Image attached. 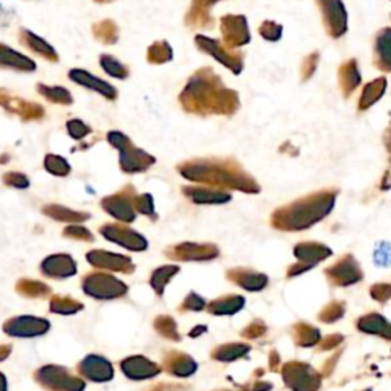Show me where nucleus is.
<instances>
[{"label": "nucleus", "mask_w": 391, "mask_h": 391, "mask_svg": "<svg viewBox=\"0 0 391 391\" xmlns=\"http://www.w3.org/2000/svg\"><path fill=\"white\" fill-rule=\"evenodd\" d=\"M181 104L194 113H234L240 103L237 93L225 88L213 70L200 69L186 83Z\"/></svg>", "instance_id": "obj_1"}, {"label": "nucleus", "mask_w": 391, "mask_h": 391, "mask_svg": "<svg viewBox=\"0 0 391 391\" xmlns=\"http://www.w3.org/2000/svg\"><path fill=\"white\" fill-rule=\"evenodd\" d=\"M107 141L116 150H120V163L126 173H138V171L148 168L154 162V158L141 150V148H136L121 131H109Z\"/></svg>", "instance_id": "obj_2"}, {"label": "nucleus", "mask_w": 391, "mask_h": 391, "mask_svg": "<svg viewBox=\"0 0 391 391\" xmlns=\"http://www.w3.org/2000/svg\"><path fill=\"white\" fill-rule=\"evenodd\" d=\"M38 384L48 391H83L86 384L58 365H46L35 373Z\"/></svg>", "instance_id": "obj_3"}, {"label": "nucleus", "mask_w": 391, "mask_h": 391, "mask_svg": "<svg viewBox=\"0 0 391 391\" xmlns=\"http://www.w3.org/2000/svg\"><path fill=\"white\" fill-rule=\"evenodd\" d=\"M196 45L199 46L200 51L207 52L208 56L216 58L218 63L228 67L232 74L239 75L244 70V56L239 51L228 48L226 45H222L218 40L207 35L196 37Z\"/></svg>", "instance_id": "obj_4"}, {"label": "nucleus", "mask_w": 391, "mask_h": 391, "mask_svg": "<svg viewBox=\"0 0 391 391\" xmlns=\"http://www.w3.org/2000/svg\"><path fill=\"white\" fill-rule=\"evenodd\" d=\"M83 291L92 298L112 300L126 294V285L109 273H90L83 278Z\"/></svg>", "instance_id": "obj_5"}, {"label": "nucleus", "mask_w": 391, "mask_h": 391, "mask_svg": "<svg viewBox=\"0 0 391 391\" xmlns=\"http://www.w3.org/2000/svg\"><path fill=\"white\" fill-rule=\"evenodd\" d=\"M321 8L323 22L327 34L332 38H340L347 33L349 15L342 0H318Z\"/></svg>", "instance_id": "obj_6"}, {"label": "nucleus", "mask_w": 391, "mask_h": 391, "mask_svg": "<svg viewBox=\"0 0 391 391\" xmlns=\"http://www.w3.org/2000/svg\"><path fill=\"white\" fill-rule=\"evenodd\" d=\"M0 107L17 115L22 121H40L45 118V107L42 104L15 97L6 89H0Z\"/></svg>", "instance_id": "obj_7"}, {"label": "nucleus", "mask_w": 391, "mask_h": 391, "mask_svg": "<svg viewBox=\"0 0 391 391\" xmlns=\"http://www.w3.org/2000/svg\"><path fill=\"white\" fill-rule=\"evenodd\" d=\"M223 42L228 48L237 49L251 42L248 20L245 15H225L222 17Z\"/></svg>", "instance_id": "obj_8"}, {"label": "nucleus", "mask_w": 391, "mask_h": 391, "mask_svg": "<svg viewBox=\"0 0 391 391\" xmlns=\"http://www.w3.org/2000/svg\"><path fill=\"white\" fill-rule=\"evenodd\" d=\"M49 330V323L43 318L35 317H17L6 321L3 332L15 338H34L45 335Z\"/></svg>", "instance_id": "obj_9"}, {"label": "nucleus", "mask_w": 391, "mask_h": 391, "mask_svg": "<svg viewBox=\"0 0 391 391\" xmlns=\"http://www.w3.org/2000/svg\"><path fill=\"white\" fill-rule=\"evenodd\" d=\"M67 77L72 83L81 86V88H84V89L97 92L101 97L109 101H115L116 98H118V90H116L111 83H107L104 80H101V78L92 75L89 70H84L80 67L70 69Z\"/></svg>", "instance_id": "obj_10"}, {"label": "nucleus", "mask_w": 391, "mask_h": 391, "mask_svg": "<svg viewBox=\"0 0 391 391\" xmlns=\"http://www.w3.org/2000/svg\"><path fill=\"white\" fill-rule=\"evenodd\" d=\"M78 373H80L83 378L93 382H106L113 378V367L107 359L97 355H90L84 358L80 365H78Z\"/></svg>", "instance_id": "obj_11"}, {"label": "nucleus", "mask_w": 391, "mask_h": 391, "mask_svg": "<svg viewBox=\"0 0 391 391\" xmlns=\"http://www.w3.org/2000/svg\"><path fill=\"white\" fill-rule=\"evenodd\" d=\"M19 42L23 48H26L29 52L45 58L46 61H51V63H57L58 61V54L54 49V46H51L40 35L34 34L33 31L22 28L19 31Z\"/></svg>", "instance_id": "obj_12"}, {"label": "nucleus", "mask_w": 391, "mask_h": 391, "mask_svg": "<svg viewBox=\"0 0 391 391\" xmlns=\"http://www.w3.org/2000/svg\"><path fill=\"white\" fill-rule=\"evenodd\" d=\"M101 234H103L109 241H113V244L121 245L124 248L136 249V251H141V249L145 248V241L143 240V237L138 236L135 231H131L127 226L106 225L101 228Z\"/></svg>", "instance_id": "obj_13"}, {"label": "nucleus", "mask_w": 391, "mask_h": 391, "mask_svg": "<svg viewBox=\"0 0 391 391\" xmlns=\"http://www.w3.org/2000/svg\"><path fill=\"white\" fill-rule=\"evenodd\" d=\"M0 67L17 70V72H34L37 65L33 58L26 57L25 54H20L10 48V46L0 43Z\"/></svg>", "instance_id": "obj_14"}, {"label": "nucleus", "mask_w": 391, "mask_h": 391, "mask_svg": "<svg viewBox=\"0 0 391 391\" xmlns=\"http://www.w3.org/2000/svg\"><path fill=\"white\" fill-rule=\"evenodd\" d=\"M42 272L51 278H67L77 272V263L69 255H51L42 263Z\"/></svg>", "instance_id": "obj_15"}, {"label": "nucleus", "mask_w": 391, "mask_h": 391, "mask_svg": "<svg viewBox=\"0 0 391 391\" xmlns=\"http://www.w3.org/2000/svg\"><path fill=\"white\" fill-rule=\"evenodd\" d=\"M88 260L92 266L107 271L116 272H130L133 266L127 257H122L118 254H111L106 251H90L88 254Z\"/></svg>", "instance_id": "obj_16"}, {"label": "nucleus", "mask_w": 391, "mask_h": 391, "mask_svg": "<svg viewBox=\"0 0 391 391\" xmlns=\"http://www.w3.org/2000/svg\"><path fill=\"white\" fill-rule=\"evenodd\" d=\"M126 196H127L126 193H118L115 196H111V198L103 199V208L113 217L120 218V221L130 222L135 218V214H133L131 205Z\"/></svg>", "instance_id": "obj_17"}, {"label": "nucleus", "mask_w": 391, "mask_h": 391, "mask_svg": "<svg viewBox=\"0 0 391 391\" xmlns=\"http://www.w3.org/2000/svg\"><path fill=\"white\" fill-rule=\"evenodd\" d=\"M338 80L344 97L351 95L358 89V86L361 84V72H359L356 60H349L340 67Z\"/></svg>", "instance_id": "obj_18"}, {"label": "nucleus", "mask_w": 391, "mask_h": 391, "mask_svg": "<svg viewBox=\"0 0 391 391\" xmlns=\"http://www.w3.org/2000/svg\"><path fill=\"white\" fill-rule=\"evenodd\" d=\"M374 52H376L378 67L385 72H391V28L379 31L376 43H374Z\"/></svg>", "instance_id": "obj_19"}, {"label": "nucleus", "mask_w": 391, "mask_h": 391, "mask_svg": "<svg viewBox=\"0 0 391 391\" xmlns=\"http://www.w3.org/2000/svg\"><path fill=\"white\" fill-rule=\"evenodd\" d=\"M121 369L131 379L150 378V376H153V374H156V372H158L156 365H153L152 362H148L147 359L139 358V356L126 359V361L121 364Z\"/></svg>", "instance_id": "obj_20"}, {"label": "nucleus", "mask_w": 391, "mask_h": 391, "mask_svg": "<svg viewBox=\"0 0 391 391\" xmlns=\"http://www.w3.org/2000/svg\"><path fill=\"white\" fill-rule=\"evenodd\" d=\"M387 90V80L384 77H379L376 80L369 83L362 90L361 99H359V111H367L370 106L376 104Z\"/></svg>", "instance_id": "obj_21"}, {"label": "nucleus", "mask_w": 391, "mask_h": 391, "mask_svg": "<svg viewBox=\"0 0 391 391\" xmlns=\"http://www.w3.org/2000/svg\"><path fill=\"white\" fill-rule=\"evenodd\" d=\"M217 2L218 0H193L186 22L191 23V26H208V23H211L209 10Z\"/></svg>", "instance_id": "obj_22"}, {"label": "nucleus", "mask_w": 391, "mask_h": 391, "mask_svg": "<svg viewBox=\"0 0 391 391\" xmlns=\"http://www.w3.org/2000/svg\"><path fill=\"white\" fill-rule=\"evenodd\" d=\"M92 34L95 37V40L103 45H115L120 38V29L118 25L111 19H104L92 26Z\"/></svg>", "instance_id": "obj_23"}, {"label": "nucleus", "mask_w": 391, "mask_h": 391, "mask_svg": "<svg viewBox=\"0 0 391 391\" xmlns=\"http://www.w3.org/2000/svg\"><path fill=\"white\" fill-rule=\"evenodd\" d=\"M37 92L40 93L45 99H48L49 103H54V104L70 106L74 103L72 93H70L66 88H61V86H48L43 83H38Z\"/></svg>", "instance_id": "obj_24"}, {"label": "nucleus", "mask_w": 391, "mask_h": 391, "mask_svg": "<svg viewBox=\"0 0 391 391\" xmlns=\"http://www.w3.org/2000/svg\"><path fill=\"white\" fill-rule=\"evenodd\" d=\"M43 213L46 216L56 218V221L69 222V223H80V222H84V221H88V218H89V214L77 213V211H72V209L65 208V207H60V205H48V207H45L43 208Z\"/></svg>", "instance_id": "obj_25"}, {"label": "nucleus", "mask_w": 391, "mask_h": 391, "mask_svg": "<svg viewBox=\"0 0 391 391\" xmlns=\"http://www.w3.org/2000/svg\"><path fill=\"white\" fill-rule=\"evenodd\" d=\"M99 66L103 67L107 75L116 78V80H126L130 74L129 67L126 65H122L116 57L111 56V54H101Z\"/></svg>", "instance_id": "obj_26"}, {"label": "nucleus", "mask_w": 391, "mask_h": 391, "mask_svg": "<svg viewBox=\"0 0 391 391\" xmlns=\"http://www.w3.org/2000/svg\"><path fill=\"white\" fill-rule=\"evenodd\" d=\"M171 58H173V49H171V46L166 40L154 42L150 48L147 49V60L148 63L152 65L167 63Z\"/></svg>", "instance_id": "obj_27"}, {"label": "nucleus", "mask_w": 391, "mask_h": 391, "mask_svg": "<svg viewBox=\"0 0 391 391\" xmlns=\"http://www.w3.org/2000/svg\"><path fill=\"white\" fill-rule=\"evenodd\" d=\"M17 292L28 298H43L51 294V289L35 280H20L17 283Z\"/></svg>", "instance_id": "obj_28"}, {"label": "nucleus", "mask_w": 391, "mask_h": 391, "mask_svg": "<svg viewBox=\"0 0 391 391\" xmlns=\"http://www.w3.org/2000/svg\"><path fill=\"white\" fill-rule=\"evenodd\" d=\"M83 309V304L78 303L69 296H54L51 300V310L54 314H63V315H72Z\"/></svg>", "instance_id": "obj_29"}, {"label": "nucleus", "mask_w": 391, "mask_h": 391, "mask_svg": "<svg viewBox=\"0 0 391 391\" xmlns=\"http://www.w3.org/2000/svg\"><path fill=\"white\" fill-rule=\"evenodd\" d=\"M45 168L54 176H67L70 173L69 162L58 154H48L45 158Z\"/></svg>", "instance_id": "obj_30"}, {"label": "nucleus", "mask_w": 391, "mask_h": 391, "mask_svg": "<svg viewBox=\"0 0 391 391\" xmlns=\"http://www.w3.org/2000/svg\"><path fill=\"white\" fill-rule=\"evenodd\" d=\"M66 129L69 136L74 138L75 141H81L92 133V129L81 120H69L66 124Z\"/></svg>", "instance_id": "obj_31"}, {"label": "nucleus", "mask_w": 391, "mask_h": 391, "mask_svg": "<svg viewBox=\"0 0 391 391\" xmlns=\"http://www.w3.org/2000/svg\"><path fill=\"white\" fill-rule=\"evenodd\" d=\"M260 34L266 38V40L269 42H277L280 40L281 34H283V26L278 25L276 22H271V20H266L263 25L260 26Z\"/></svg>", "instance_id": "obj_32"}, {"label": "nucleus", "mask_w": 391, "mask_h": 391, "mask_svg": "<svg viewBox=\"0 0 391 391\" xmlns=\"http://www.w3.org/2000/svg\"><path fill=\"white\" fill-rule=\"evenodd\" d=\"M65 236L70 237V239H75V240H81V241H93L92 232L88 228H84V226L75 225V223L67 226V228L65 230Z\"/></svg>", "instance_id": "obj_33"}, {"label": "nucleus", "mask_w": 391, "mask_h": 391, "mask_svg": "<svg viewBox=\"0 0 391 391\" xmlns=\"http://www.w3.org/2000/svg\"><path fill=\"white\" fill-rule=\"evenodd\" d=\"M3 182L8 186H14V189H28L29 181L25 175L17 173V171H10V173L3 175Z\"/></svg>", "instance_id": "obj_34"}, {"label": "nucleus", "mask_w": 391, "mask_h": 391, "mask_svg": "<svg viewBox=\"0 0 391 391\" xmlns=\"http://www.w3.org/2000/svg\"><path fill=\"white\" fill-rule=\"evenodd\" d=\"M11 353V347L10 346H0V361H3Z\"/></svg>", "instance_id": "obj_35"}, {"label": "nucleus", "mask_w": 391, "mask_h": 391, "mask_svg": "<svg viewBox=\"0 0 391 391\" xmlns=\"http://www.w3.org/2000/svg\"><path fill=\"white\" fill-rule=\"evenodd\" d=\"M0 391H6V379L2 373H0Z\"/></svg>", "instance_id": "obj_36"}, {"label": "nucleus", "mask_w": 391, "mask_h": 391, "mask_svg": "<svg viewBox=\"0 0 391 391\" xmlns=\"http://www.w3.org/2000/svg\"><path fill=\"white\" fill-rule=\"evenodd\" d=\"M97 3H109V2H113V0H95Z\"/></svg>", "instance_id": "obj_37"}]
</instances>
